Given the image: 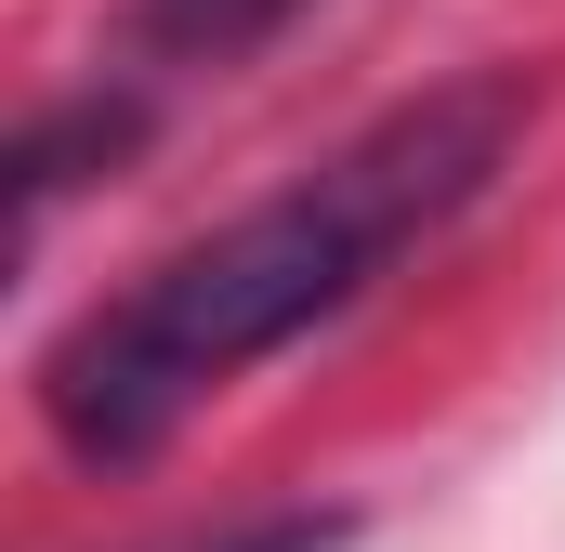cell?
<instances>
[{"mask_svg": "<svg viewBox=\"0 0 565 552\" xmlns=\"http://www.w3.org/2000/svg\"><path fill=\"white\" fill-rule=\"evenodd\" d=\"M526 132V79H447L422 106H395L382 132H355L329 171H302L289 198L237 211L224 237L171 251L119 302H93L53 355H40V421L79 460H145L211 408L237 369H264L277 342L329 329L408 237H434L500 145Z\"/></svg>", "mask_w": 565, "mask_h": 552, "instance_id": "obj_1", "label": "cell"}, {"mask_svg": "<svg viewBox=\"0 0 565 552\" xmlns=\"http://www.w3.org/2000/svg\"><path fill=\"white\" fill-rule=\"evenodd\" d=\"M198 552H342L329 513H277V527H237V540H198Z\"/></svg>", "mask_w": 565, "mask_h": 552, "instance_id": "obj_4", "label": "cell"}, {"mask_svg": "<svg viewBox=\"0 0 565 552\" xmlns=\"http://www.w3.org/2000/svg\"><path fill=\"white\" fill-rule=\"evenodd\" d=\"M132 132H145V106H106V93H79L66 119H40V132L13 145V198H26V224H40V211L79 184V171H106V158H119Z\"/></svg>", "mask_w": 565, "mask_h": 552, "instance_id": "obj_3", "label": "cell"}, {"mask_svg": "<svg viewBox=\"0 0 565 552\" xmlns=\"http://www.w3.org/2000/svg\"><path fill=\"white\" fill-rule=\"evenodd\" d=\"M302 0H132V53L145 66H237L264 53Z\"/></svg>", "mask_w": 565, "mask_h": 552, "instance_id": "obj_2", "label": "cell"}]
</instances>
